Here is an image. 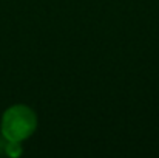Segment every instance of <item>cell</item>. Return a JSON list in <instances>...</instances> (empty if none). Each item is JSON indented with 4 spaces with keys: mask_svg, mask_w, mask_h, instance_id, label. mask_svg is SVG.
I'll return each mask as SVG.
<instances>
[{
    "mask_svg": "<svg viewBox=\"0 0 159 158\" xmlns=\"http://www.w3.org/2000/svg\"><path fill=\"white\" fill-rule=\"evenodd\" d=\"M6 154H8L9 157H17V155H20V154H22V149H20L19 143H16V141H8V144H6Z\"/></svg>",
    "mask_w": 159,
    "mask_h": 158,
    "instance_id": "obj_2",
    "label": "cell"
},
{
    "mask_svg": "<svg viewBox=\"0 0 159 158\" xmlns=\"http://www.w3.org/2000/svg\"><path fill=\"white\" fill-rule=\"evenodd\" d=\"M37 127V116L28 105H12L2 116V135L6 141L20 143L30 138Z\"/></svg>",
    "mask_w": 159,
    "mask_h": 158,
    "instance_id": "obj_1",
    "label": "cell"
}]
</instances>
